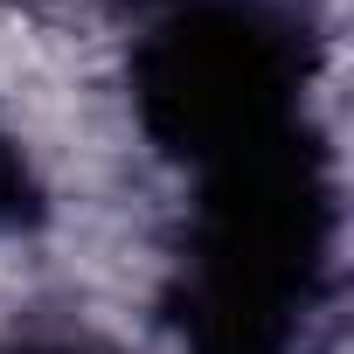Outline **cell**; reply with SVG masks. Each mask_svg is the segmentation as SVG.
Instances as JSON below:
<instances>
[{"mask_svg":"<svg viewBox=\"0 0 354 354\" xmlns=\"http://www.w3.org/2000/svg\"><path fill=\"white\" fill-rule=\"evenodd\" d=\"M0 354H118L104 333H84V326H28L15 340H0Z\"/></svg>","mask_w":354,"mask_h":354,"instance_id":"277c9868","label":"cell"},{"mask_svg":"<svg viewBox=\"0 0 354 354\" xmlns=\"http://www.w3.org/2000/svg\"><path fill=\"white\" fill-rule=\"evenodd\" d=\"M313 70L319 28L299 0H160L125 84L139 132L202 174L306 125Z\"/></svg>","mask_w":354,"mask_h":354,"instance_id":"7a4b0ae2","label":"cell"},{"mask_svg":"<svg viewBox=\"0 0 354 354\" xmlns=\"http://www.w3.org/2000/svg\"><path fill=\"white\" fill-rule=\"evenodd\" d=\"M49 216V188L28 160V146L0 125V236H21V230H42Z\"/></svg>","mask_w":354,"mask_h":354,"instance_id":"3957f363","label":"cell"},{"mask_svg":"<svg viewBox=\"0 0 354 354\" xmlns=\"http://www.w3.org/2000/svg\"><path fill=\"white\" fill-rule=\"evenodd\" d=\"M340 271V181L313 125L202 167L160 319L181 354H306Z\"/></svg>","mask_w":354,"mask_h":354,"instance_id":"6da1fadb","label":"cell"}]
</instances>
